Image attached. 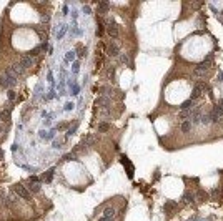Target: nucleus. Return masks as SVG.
<instances>
[{
  "mask_svg": "<svg viewBox=\"0 0 223 221\" xmlns=\"http://www.w3.org/2000/svg\"><path fill=\"white\" fill-rule=\"evenodd\" d=\"M17 85V77L13 75V72H12L10 68H7L5 75H2L0 77V87L4 88H12Z\"/></svg>",
  "mask_w": 223,
  "mask_h": 221,
  "instance_id": "nucleus-1",
  "label": "nucleus"
},
{
  "mask_svg": "<svg viewBox=\"0 0 223 221\" xmlns=\"http://www.w3.org/2000/svg\"><path fill=\"white\" fill-rule=\"evenodd\" d=\"M13 190H15V193H17L18 196H20V198H22L23 201H30V200H32L30 191L27 190V188H25L23 185H15V188H13Z\"/></svg>",
  "mask_w": 223,
  "mask_h": 221,
  "instance_id": "nucleus-2",
  "label": "nucleus"
},
{
  "mask_svg": "<svg viewBox=\"0 0 223 221\" xmlns=\"http://www.w3.org/2000/svg\"><path fill=\"white\" fill-rule=\"evenodd\" d=\"M107 32H108V35L112 37V38H117L118 37V25L115 23L113 20H107Z\"/></svg>",
  "mask_w": 223,
  "mask_h": 221,
  "instance_id": "nucleus-3",
  "label": "nucleus"
},
{
  "mask_svg": "<svg viewBox=\"0 0 223 221\" xmlns=\"http://www.w3.org/2000/svg\"><path fill=\"white\" fill-rule=\"evenodd\" d=\"M107 53H108V57H118V53H120L118 45H117L115 42L108 43V47H107Z\"/></svg>",
  "mask_w": 223,
  "mask_h": 221,
  "instance_id": "nucleus-4",
  "label": "nucleus"
},
{
  "mask_svg": "<svg viewBox=\"0 0 223 221\" xmlns=\"http://www.w3.org/2000/svg\"><path fill=\"white\" fill-rule=\"evenodd\" d=\"M195 103L197 102H193V100H190V98L185 100V102L180 105V112H192L193 108H195Z\"/></svg>",
  "mask_w": 223,
  "mask_h": 221,
  "instance_id": "nucleus-5",
  "label": "nucleus"
},
{
  "mask_svg": "<svg viewBox=\"0 0 223 221\" xmlns=\"http://www.w3.org/2000/svg\"><path fill=\"white\" fill-rule=\"evenodd\" d=\"M97 105H98V107L102 108V110H103L105 113H108V110H107V108H108V105H110V100H108L107 97L98 98V100H97Z\"/></svg>",
  "mask_w": 223,
  "mask_h": 221,
  "instance_id": "nucleus-6",
  "label": "nucleus"
},
{
  "mask_svg": "<svg viewBox=\"0 0 223 221\" xmlns=\"http://www.w3.org/2000/svg\"><path fill=\"white\" fill-rule=\"evenodd\" d=\"M38 136H40L42 140H53L55 138V130H50V131L40 130V131H38Z\"/></svg>",
  "mask_w": 223,
  "mask_h": 221,
  "instance_id": "nucleus-7",
  "label": "nucleus"
},
{
  "mask_svg": "<svg viewBox=\"0 0 223 221\" xmlns=\"http://www.w3.org/2000/svg\"><path fill=\"white\" fill-rule=\"evenodd\" d=\"M20 65L23 68H30L32 65H33V58H32L30 55H23V57L20 58Z\"/></svg>",
  "mask_w": 223,
  "mask_h": 221,
  "instance_id": "nucleus-8",
  "label": "nucleus"
},
{
  "mask_svg": "<svg viewBox=\"0 0 223 221\" xmlns=\"http://www.w3.org/2000/svg\"><path fill=\"white\" fill-rule=\"evenodd\" d=\"M10 70H12V72H13V75H15L17 78L20 77V75H23V72H25V68L22 67L20 63H13V65H12V67H10Z\"/></svg>",
  "mask_w": 223,
  "mask_h": 221,
  "instance_id": "nucleus-9",
  "label": "nucleus"
},
{
  "mask_svg": "<svg viewBox=\"0 0 223 221\" xmlns=\"http://www.w3.org/2000/svg\"><path fill=\"white\" fill-rule=\"evenodd\" d=\"M192 128H193V125H192V121H190V120H185V121H182V123H180V131H182V133H190V131H192Z\"/></svg>",
  "mask_w": 223,
  "mask_h": 221,
  "instance_id": "nucleus-10",
  "label": "nucleus"
},
{
  "mask_svg": "<svg viewBox=\"0 0 223 221\" xmlns=\"http://www.w3.org/2000/svg\"><path fill=\"white\" fill-rule=\"evenodd\" d=\"M122 163H123V166H127V171H128V176L132 178L133 176V165L128 161V158L127 156H122Z\"/></svg>",
  "mask_w": 223,
  "mask_h": 221,
  "instance_id": "nucleus-11",
  "label": "nucleus"
},
{
  "mask_svg": "<svg viewBox=\"0 0 223 221\" xmlns=\"http://www.w3.org/2000/svg\"><path fill=\"white\" fill-rule=\"evenodd\" d=\"M53 173H55V170H48V171H45V175L42 176V180L45 181V183H50V181H52V178H53Z\"/></svg>",
  "mask_w": 223,
  "mask_h": 221,
  "instance_id": "nucleus-12",
  "label": "nucleus"
},
{
  "mask_svg": "<svg viewBox=\"0 0 223 221\" xmlns=\"http://www.w3.org/2000/svg\"><path fill=\"white\" fill-rule=\"evenodd\" d=\"M103 218H110V220H113V216H115V208H105L103 210Z\"/></svg>",
  "mask_w": 223,
  "mask_h": 221,
  "instance_id": "nucleus-13",
  "label": "nucleus"
},
{
  "mask_svg": "<svg viewBox=\"0 0 223 221\" xmlns=\"http://www.w3.org/2000/svg\"><path fill=\"white\" fill-rule=\"evenodd\" d=\"M77 58V52L75 50H68L67 55H65V62H73Z\"/></svg>",
  "mask_w": 223,
  "mask_h": 221,
  "instance_id": "nucleus-14",
  "label": "nucleus"
},
{
  "mask_svg": "<svg viewBox=\"0 0 223 221\" xmlns=\"http://www.w3.org/2000/svg\"><path fill=\"white\" fill-rule=\"evenodd\" d=\"M77 128H78V121H75V123H73V126H70V128L67 130V135H65V138H70L72 135H75Z\"/></svg>",
  "mask_w": 223,
  "mask_h": 221,
  "instance_id": "nucleus-15",
  "label": "nucleus"
},
{
  "mask_svg": "<svg viewBox=\"0 0 223 221\" xmlns=\"http://www.w3.org/2000/svg\"><path fill=\"white\" fill-rule=\"evenodd\" d=\"M175 206H176L175 201H166L165 206H163V210H165V213H171V210H173Z\"/></svg>",
  "mask_w": 223,
  "mask_h": 221,
  "instance_id": "nucleus-16",
  "label": "nucleus"
},
{
  "mask_svg": "<svg viewBox=\"0 0 223 221\" xmlns=\"http://www.w3.org/2000/svg\"><path fill=\"white\" fill-rule=\"evenodd\" d=\"M28 188H30V193H38V191L42 190V186H40V183H28Z\"/></svg>",
  "mask_w": 223,
  "mask_h": 221,
  "instance_id": "nucleus-17",
  "label": "nucleus"
},
{
  "mask_svg": "<svg viewBox=\"0 0 223 221\" xmlns=\"http://www.w3.org/2000/svg\"><path fill=\"white\" fill-rule=\"evenodd\" d=\"M193 200H195V195L190 193V191H187V193L183 195V201H185V203H192Z\"/></svg>",
  "mask_w": 223,
  "mask_h": 221,
  "instance_id": "nucleus-18",
  "label": "nucleus"
},
{
  "mask_svg": "<svg viewBox=\"0 0 223 221\" xmlns=\"http://www.w3.org/2000/svg\"><path fill=\"white\" fill-rule=\"evenodd\" d=\"M108 4H107V2H100L98 4V13H105V12L108 10Z\"/></svg>",
  "mask_w": 223,
  "mask_h": 221,
  "instance_id": "nucleus-19",
  "label": "nucleus"
},
{
  "mask_svg": "<svg viewBox=\"0 0 223 221\" xmlns=\"http://www.w3.org/2000/svg\"><path fill=\"white\" fill-rule=\"evenodd\" d=\"M77 57H85V53H87V48H83L82 45H77Z\"/></svg>",
  "mask_w": 223,
  "mask_h": 221,
  "instance_id": "nucleus-20",
  "label": "nucleus"
},
{
  "mask_svg": "<svg viewBox=\"0 0 223 221\" xmlns=\"http://www.w3.org/2000/svg\"><path fill=\"white\" fill-rule=\"evenodd\" d=\"M108 130H110L108 123H100L98 125V131H102V133H103V131H108Z\"/></svg>",
  "mask_w": 223,
  "mask_h": 221,
  "instance_id": "nucleus-21",
  "label": "nucleus"
},
{
  "mask_svg": "<svg viewBox=\"0 0 223 221\" xmlns=\"http://www.w3.org/2000/svg\"><path fill=\"white\" fill-rule=\"evenodd\" d=\"M95 35H97V37H102V35H103V25H102V23H98L97 30H95Z\"/></svg>",
  "mask_w": 223,
  "mask_h": 221,
  "instance_id": "nucleus-22",
  "label": "nucleus"
},
{
  "mask_svg": "<svg viewBox=\"0 0 223 221\" xmlns=\"http://www.w3.org/2000/svg\"><path fill=\"white\" fill-rule=\"evenodd\" d=\"M63 160H65V161H70V160H75V153H68V155H65V156H63Z\"/></svg>",
  "mask_w": 223,
  "mask_h": 221,
  "instance_id": "nucleus-23",
  "label": "nucleus"
},
{
  "mask_svg": "<svg viewBox=\"0 0 223 221\" xmlns=\"http://www.w3.org/2000/svg\"><path fill=\"white\" fill-rule=\"evenodd\" d=\"M120 60H122L123 63H127V65H130V58H128V55H122V57H120Z\"/></svg>",
  "mask_w": 223,
  "mask_h": 221,
  "instance_id": "nucleus-24",
  "label": "nucleus"
},
{
  "mask_svg": "<svg viewBox=\"0 0 223 221\" xmlns=\"http://www.w3.org/2000/svg\"><path fill=\"white\" fill-rule=\"evenodd\" d=\"M215 107H217L218 110H222V112H223V98H220V100H218V102H217V105H215Z\"/></svg>",
  "mask_w": 223,
  "mask_h": 221,
  "instance_id": "nucleus-25",
  "label": "nucleus"
},
{
  "mask_svg": "<svg viewBox=\"0 0 223 221\" xmlns=\"http://www.w3.org/2000/svg\"><path fill=\"white\" fill-rule=\"evenodd\" d=\"M65 33H67V27H62V30H60V33H58V40H60Z\"/></svg>",
  "mask_w": 223,
  "mask_h": 221,
  "instance_id": "nucleus-26",
  "label": "nucleus"
},
{
  "mask_svg": "<svg viewBox=\"0 0 223 221\" xmlns=\"http://www.w3.org/2000/svg\"><path fill=\"white\" fill-rule=\"evenodd\" d=\"M28 183H40V181H38L37 176H30V178H28Z\"/></svg>",
  "mask_w": 223,
  "mask_h": 221,
  "instance_id": "nucleus-27",
  "label": "nucleus"
},
{
  "mask_svg": "<svg viewBox=\"0 0 223 221\" xmlns=\"http://www.w3.org/2000/svg\"><path fill=\"white\" fill-rule=\"evenodd\" d=\"M72 90H73V95H78V90H80V88H78V85H75V83H73V85H72Z\"/></svg>",
  "mask_w": 223,
  "mask_h": 221,
  "instance_id": "nucleus-28",
  "label": "nucleus"
},
{
  "mask_svg": "<svg viewBox=\"0 0 223 221\" xmlns=\"http://www.w3.org/2000/svg\"><path fill=\"white\" fill-rule=\"evenodd\" d=\"M65 110H67V112H70V110H73V103H72V102H68L67 105H65Z\"/></svg>",
  "mask_w": 223,
  "mask_h": 221,
  "instance_id": "nucleus-29",
  "label": "nucleus"
},
{
  "mask_svg": "<svg viewBox=\"0 0 223 221\" xmlns=\"http://www.w3.org/2000/svg\"><path fill=\"white\" fill-rule=\"evenodd\" d=\"M15 98V92L13 90H8V100H13Z\"/></svg>",
  "mask_w": 223,
  "mask_h": 221,
  "instance_id": "nucleus-30",
  "label": "nucleus"
},
{
  "mask_svg": "<svg viewBox=\"0 0 223 221\" xmlns=\"http://www.w3.org/2000/svg\"><path fill=\"white\" fill-rule=\"evenodd\" d=\"M78 67H80V65H78V62H75V63H73V73H75V75L78 73Z\"/></svg>",
  "mask_w": 223,
  "mask_h": 221,
  "instance_id": "nucleus-31",
  "label": "nucleus"
},
{
  "mask_svg": "<svg viewBox=\"0 0 223 221\" xmlns=\"http://www.w3.org/2000/svg\"><path fill=\"white\" fill-rule=\"evenodd\" d=\"M52 98H55V92H53V90H52V92H50V93H48L47 100H52Z\"/></svg>",
  "mask_w": 223,
  "mask_h": 221,
  "instance_id": "nucleus-32",
  "label": "nucleus"
},
{
  "mask_svg": "<svg viewBox=\"0 0 223 221\" xmlns=\"http://www.w3.org/2000/svg\"><path fill=\"white\" fill-rule=\"evenodd\" d=\"M60 145H62L60 141H53V143H52V146H53V148H60Z\"/></svg>",
  "mask_w": 223,
  "mask_h": 221,
  "instance_id": "nucleus-33",
  "label": "nucleus"
},
{
  "mask_svg": "<svg viewBox=\"0 0 223 221\" xmlns=\"http://www.w3.org/2000/svg\"><path fill=\"white\" fill-rule=\"evenodd\" d=\"M48 82L53 83V75H52V72H48Z\"/></svg>",
  "mask_w": 223,
  "mask_h": 221,
  "instance_id": "nucleus-34",
  "label": "nucleus"
},
{
  "mask_svg": "<svg viewBox=\"0 0 223 221\" xmlns=\"http://www.w3.org/2000/svg\"><path fill=\"white\" fill-rule=\"evenodd\" d=\"M218 82H222V83H223V72L218 73Z\"/></svg>",
  "mask_w": 223,
  "mask_h": 221,
  "instance_id": "nucleus-35",
  "label": "nucleus"
},
{
  "mask_svg": "<svg viewBox=\"0 0 223 221\" xmlns=\"http://www.w3.org/2000/svg\"><path fill=\"white\" fill-rule=\"evenodd\" d=\"M83 12H85L87 15H90V8H88V7H83Z\"/></svg>",
  "mask_w": 223,
  "mask_h": 221,
  "instance_id": "nucleus-36",
  "label": "nucleus"
},
{
  "mask_svg": "<svg viewBox=\"0 0 223 221\" xmlns=\"http://www.w3.org/2000/svg\"><path fill=\"white\" fill-rule=\"evenodd\" d=\"M98 221H112V220H110V218H103V216H102V218H100Z\"/></svg>",
  "mask_w": 223,
  "mask_h": 221,
  "instance_id": "nucleus-37",
  "label": "nucleus"
},
{
  "mask_svg": "<svg viewBox=\"0 0 223 221\" xmlns=\"http://www.w3.org/2000/svg\"><path fill=\"white\" fill-rule=\"evenodd\" d=\"M222 13H223V12H222Z\"/></svg>",
  "mask_w": 223,
  "mask_h": 221,
  "instance_id": "nucleus-38",
  "label": "nucleus"
}]
</instances>
